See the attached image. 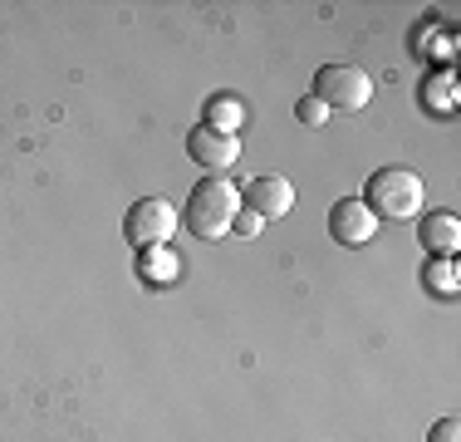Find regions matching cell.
Instances as JSON below:
<instances>
[{
  "instance_id": "obj_5",
  "label": "cell",
  "mask_w": 461,
  "mask_h": 442,
  "mask_svg": "<svg viewBox=\"0 0 461 442\" xmlns=\"http://www.w3.org/2000/svg\"><path fill=\"white\" fill-rule=\"evenodd\" d=\"M240 207L256 212L260 221H280V216H290V207H294V182L280 172H260L240 187Z\"/></svg>"
},
{
  "instance_id": "obj_6",
  "label": "cell",
  "mask_w": 461,
  "mask_h": 442,
  "mask_svg": "<svg viewBox=\"0 0 461 442\" xmlns=\"http://www.w3.org/2000/svg\"><path fill=\"white\" fill-rule=\"evenodd\" d=\"M186 152H192L196 168H212V177H221L226 168H236V162H240V138H236V133L196 124L192 133H186Z\"/></svg>"
},
{
  "instance_id": "obj_8",
  "label": "cell",
  "mask_w": 461,
  "mask_h": 442,
  "mask_svg": "<svg viewBox=\"0 0 461 442\" xmlns=\"http://www.w3.org/2000/svg\"><path fill=\"white\" fill-rule=\"evenodd\" d=\"M417 241H422L427 256L456 261V251H461V216L456 212H427L422 221H417Z\"/></svg>"
},
{
  "instance_id": "obj_9",
  "label": "cell",
  "mask_w": 461,
  "mask_h": 442,
  "mask_svg": "<svg viewBox=\"0 0 461 442\" xmlns=\"http://www.w3.org/2000/svg\"><path fill=\"white\" fill-rule=\"evenodd\" d=\"M138 275L148 285H172L182 275V261L172 256L167 246H152V251H138Z\"/></svg>"
},
{
  "instance_id": "obj_11",
  "label": "cell",
  "mask_w": 461,
  "mask_h": 442,
  "mask_svg": "<svg viewBox=\"0 0 461 442\" xmlns=\"http://www.w3.org/2000/svg\"><path fill=\"white\" fill-rule=\"evenodd\" d=\"M206 128H221V133H236L240 138V124H246V104L240 98H230V94H212L206 98V118H202Z\"/></svg>"
},
{
  "instance_id": "obj_2",
  "label": "cell",
  "mask_w": 461,
  "mask_h": 442,
  "mask_svg": "<svg viewBox=\"0 0 461 442\" xmlns=\"http://www.w3.org/2000/svg\"><path fill=\"white\" fill-rule=\"evenodd\" d=\"M422 202H427V187H422V177H417L412 168H402V162H388V168H378L368 177V187H364V207L373 216H393V221H408L422 212Z\"/></svg>"
},
{
  "instance_id": "obj_13",
  "label": "cell",
  "mask_w": 461,
  "mask_h": 442,
  "mask_svg": "<svg viewBox=\"0 0 461 442\" xmlns=\"http://www.w3.org/2000/svg\"><path fill=\"white\" fill-rule=\"evenodd\" d=\"M294 118H300L304 128H324L329 124V108L314 94H300V98H294Z\"/></svg>"
},
{
  "instance_id": "obj_15",
  "label": "cell",
  "mask_w": 461,
  "mask_h": 442,
  "mask_svg": "<svg viewBox=\"0 0 461 442\" xmlns=\"http://www.w3.org/2000/svg\"><path fill=\"white\" fill-rule=\"evenodd\" d=\"M260 226H266V221H260L256 212H246V207H240V216H236V226H230V231H236V236H256Z\"/></svg>"
},
{
  "instance_id": "obj_7",
  "label": "cell",
  "mask_w": 461,
  "mask_h": 442,
  "mask_svg": "<svg viewBox=\"0 0 461 442\" xmlns=\"http://www.w3.org/2000/svg\"><path fill=\"white\" fill-rule=\"evenodd\" d=\"M329 236H334L339 246H368V241L378 236V216L364 207V197H339V202L329 207Z\"/></svg>"
},
{
  "instance_id": "obj_12",
  "label": "cell",
  "mask_w": 461,
  "mask_h": 442,
  "mask_svg": "<svg viewBox=\"0 0 461 442\" xmlns=\"http://www.w3.org/2000/svg\"><path fill=\"white\" fill-rule=\"evenodd\" d=\"M422 108H442V114H452L456 108V79L452 74H437V79L422 84Z\"/></svg>"
},
{
  "instance_id": "obj_3",
  "label": "cell",
  "mask_w": 461,
  "mask_h": 442,
  "mask_svg": "<svg viewBox=\"0 0 461 442\" xmlns=\"http://www.w3.org/2000/svg\"><path fill=\"white\" fill-rule=\"evenodd\" d=\"M310 94L320 98L324 108H344V114H354V108L373 104V79H368V69H358V64H320Z\"/></svg>"
},
{
  "instance_id": "obj_4",
  "label": "cell",
  "mask_w": 461,
  "mask_h": 442,
  "mask_svg": "<svg viewBox=\"0 0 461 442\" xmlns=\"http://www.w3.org/2000/svg\"><path fill=\"white\" fill-rule=\"evenodd\" d=\"M177 207L167 197H138L123 216V241L133 251H152V246H167L172 231H177Z\"/></svg>"
},
{
  "instance_id": "obj_14",
  "label": "cell",
  "mask_w": 461,
  "mask_h": 442,
  "mask_svg": "<svg viewBox=\"0 0 461 442\" xmlns=\"http://www.w3.org/2000/svg\"><path fill=\"white\" fill-rule=\"evenodd\" d=\"M427 442H461V423L456 418H437V423L427 428Z\"/></svg>"
},
{
  "instance_id": "obj_10",
  "label": "cell",
  "mask_w": 461,
  "mask_h": 442,
  "mask_svg": "<svg viewBox=\"0 0 461 442\" xmlns=\"http://www.w3.org/2000/svg\"><path fill=\"white\" fill-rule=\"evenodd\" d=\"M422 290L427 295H442V300H452V295L461 290V271H456V261H437V256H427L422 261Z\"/></svg>"
},
{
  "instance_id": "obj_1",
  "label": "cell",
  "mask_w": 461,
  "mask_h": 442,
  "mask_svg": "<svg viewBox=\"0 0 461 442\" xmlns=\"http://www.w3.org/2000/svg\"><path fill=\"white\" fill-rule=\"evenodd\" d=\"M240 216V187L230 177H202L186 197V231L196 241H226Z\"/></svg>"
}]
</instances>
